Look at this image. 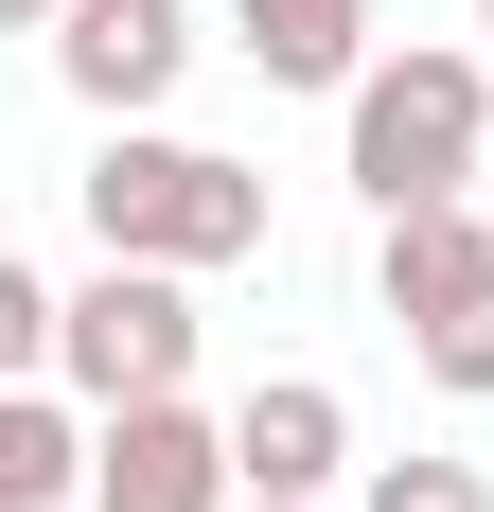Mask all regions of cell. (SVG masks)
<instances>
[{
	"mask_svg": "<svg viewBox=\"0 0 494 512\" xmlns=\"http://www.w3.org/2000/svg\"><path fill=\"white\" fill-rule=\"evenodd\" d=\"M477 159H494V71H477V36H406V53H371L336 89V177L371 212H424V195H477Z\"/></svg>",
	"mask_w": 494,
	"mask_h": 512,
	"instance_id": "cell-1",
	"label": "cell"
},
{
	"mask_svg": "<svg viewBox=\"0 0 494 512\" xmlns=\"http://www.w3.org/2000/svg\"><path fill=\"white\" fill-rule=\"evenodd\" d=\"M71 212H89V248L195 265V283L265 248V177H247V159H212V142H177V124H106L89 177H71Z\"/></svg>",
	"mask_w": 494,
	"mask_h": 512,
	"instance_id": "cell-2",
	"label": "cell"
},
{
	"mask_svg": "<svg viewBox=\"0 0 494 512\" xmlns=\"http://www.w3.org/2000/svg\"><path fill=\"white\" fill-rule=\"evenodd\" d=\"M195 265H124L106 248L89 283H71V336H53V389L71 407H159V389H195Z\"/></svg>",
	"mask_w": 494,
	"mask_h": 512,
	"instance_id": "cell-3",
	"label": "cell"
},
{
	"mask_svg": "<svg viewBox=\"0 0 494 512\" xmlns=\"http://www.w3.org/2000/svg\"><path fill=\"white\" fill-rule=\"evenodd\" d=\"M230 424L195 389H159V407H89V512H230Z\"/></svg>",
	"mask_w": 494,
	"mask_h": 512,
	"instance_id": "cell-4",
	"label": "cell"
},
{
	"mask_svg": "<svg viewBox=\"0 0 494 512\" xmlns=\"http://www.w3.org/2000/svg\"><path fill=\"white\" fill-rule=\"evenodd\" d=\"M177 71H195V0H71L53 18V89L106 106V124H159Z\"/></svg>",
	"mask_w": 494,
	"mask_h": 512,
	"instance_id": "cell-5",
	"label": "cell"
},
{
	"mask_svg": "<svg viewBox=\"0 0 494 512\" xmlns=\"http://www.w3.org/2000/svg\"><path fill=\"white\" fill-rule=\"evenodd\" d=\"M477 283H494V212H477V195L371 212V301H389V336H424V318H459Z\"/></svg>",
	"mask_w": 494,
	"mask_h": 512,
	"instance_id": "cell-6",
	"label": "cell"
},
{
	"mask_svg": "<svg viewBox=\"0 0 494 512\" xmlns=\"http://www.w3.org/2000/svg\"><path fill=\"white\" fill-rule=\"evenodd\" d=\"M230 477H247V495H336V477H353L336 371H265V389L230 407Z\"/></svg>",
	"mask_w": 494,
	"mask_h": 512,
	"instance_id": "cell-7",
	"label": "cell"
},
{
	"mask_svg": "<svg viewBox=\"0 0 494 512\" xmlns=\"http://www.w3.org/2000/svg\"><path fill=\"white\" fill-rule=\"evenodd\" d=\"M230 53L265 89H353L371 71V0H230Z\"/></svg>",
	"mask_w": 494,
	"mask_h": 512,
	"instance_id": "cell-8",
	"label": "cell"
},
{
	"mask_svg": "<svg viewBox=\"0 0 494 512\" xmlns=\"http://www.w3.org/2000/svg\"><path fill=\"white\" fill-rule=\"evenodd\" d=\"M0 512H89V424L53 389H0Z\"/></svg>",
	"mask_w": 494,
	"mask_h": 512,
	"instance_id": "cell-9",
	"label": "cell"
},
{
	"mask_svg": "<svg viewBox=\"0 0 494 512\" xmlns=\"http://www.w3.org/2000/svg\"><path fill=\"white\" fill-rule=\"evenodd\" d=\"M53 336H71V301H53L36 265L0 248V389H53Z\"/></svg>",
	"mask_w": 494,
	"mask_h": 512,
	"instance_id": "cell-10",
	"label": "cell"
},
{
	"mask_svg": "<svg viewBox=\"0 0 494 512\" xmlns=\"http://www.w3.org/2000/svg\"><path fill=\"white\" fill-rule=\"evenodd\" d=\"M406 354H424V389H459V407H494V283H477L459 318H424Z\"/></svg>",
	"mask_w": 494,
	"mask_h": 512,
	"instance_id": "cell-11",
	"label": "cell"
},
{
	"mask_svg": "<svg viewBox=\"0 0 494 512\" xmlns=\"http://www.w3.org/2000/svg\"><path fill=\"white\" fill-rule=\"evenodd\" d=\"M353 512H494V477H477V460H371Z\"/></svg>",
	"mask_w": 494,
	"mask_h": 512,
	"instance_id": "cell-12",
	"label": "cell"
},
{
	"mask_svg": "<svg viewBox=\"0 0 494 512\" xmlns=\"http://www.w3.org/2000/svg\"><path fill=\"white\" fill-rule=\"evenodd\" d=\"M53 18H71V0H0V36H53Z\"/></svg>",
	"mask_w": 494,
	"mask_h": 512,
	"instance_id": "cell-13",
	"label": "cell"
},
{
	"mask_svg": "<svg viewBox=\"0 0 494 512\" xmlns=\"http://www.w3.org/2000/svg\"><path fill=\"white\" fill-rule=\"evenodd\" d=\"M230 512H336V495H230Z\"/></svg>",
	"mask_w": 494,
	"mask_h": 512,
	"instance_id": "cell-14",
	"label": "cell"
},
{
	"mask_svg": "<svg viewBox=\"0 0 494 512\" xmlns=\"http://www.w3.org/2000/svg\"><path fill=\"white\" fill-rule=\"evenodd\" d=\"M477 36H494V0H477Z\"/></svg>",
	"mask_w": 494,
	"mask_h": 512,
	"instance_id": "cell-15",
	"label": "cell"
}]
</instances>
